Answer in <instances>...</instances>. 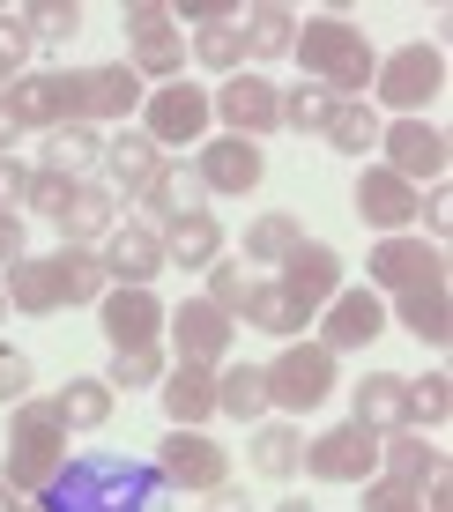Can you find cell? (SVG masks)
<instances>
[{"instance_id":"cell-18","label":"cell","mask_w":453,"mask_h":512,"mask_svg":"<svg viewBox=\"0 0 453 512\" xmlns=\"http://www.w3.org/2000/svg\"><path fill=\"white\" fill-rule=\"evenodd\" d=\"M97 260H104V275L112 282H127V290H149L156 275H164V238L149 231V223H112L97 245Z\"/></svg>"},{"instance_id":"cell-25","label":"cell","mask_w":453,"mask_h":512,"mask_svg":"<svg viewBox=\"0 0 453 512\" xmlns=\"http://www.w3.org/2000/svg\"><path fill=\"white\" fill-rule=\"evenodd\" d=\"M0 290H8V305L15 312H30V320H45V312H60L67 305V268H60V253H45V260H15L8 268V282H0Z\"/></svg>"},{"instance_id":"cell-41","label":"cell","mask_w":453,"mask_h":512,"mask_svg":"<svg viewBox=\"0 0 453 512\" xmlns=\"http://www.w3.org/2000/svg\"><path fill=\"white\" fill-rule=\"evenodd\" d=\"M186 45H194L216 75H246V38H238V23H208V30H194Z\"/></svg>"},{"instance_id":"cell-32","label":"cell","mask_w":453,"mask_h":512,"mask_svg":"<svg viewBox=\"0 0 453 512\" xmlns=\"http://www.w3.org/2000/svg\"><path fill=\"white\" fill-rule=\"evenodd\" d=\"M52 416H60V431H104L112 423V386L104 379H67L60 394H52Z\"/></svg>"},{"instance_id":"cell-5","label":"cell","mask_w":453,"mask_h":512,"mask_svg":"<svg viewBox=\"0 0 453 512\" xmlns=\"http://www.w3.org/2000/svg\"><path fill=\"white\" fill-rule=\"evenodd\" d=\"M260 379H268V409L312 416L320 401H335V349L283 342V349H275V364H260Z\"/></svg>"},{"instance_id":"cell-53","label":"cell","mask_w":453,"mask_h":512,"mask_svg":"<svg viewBox=\"0 0 453 512\" xmlns=\"http://www.w3.org/2000/svg\"><path fill=\"white\" fill-rule=\"evenodd\" d=\"M208 512H253V505H246V490L223 483V490H208Z\"/></svg>"},{"instance_id":"cell-45","label":"cell","mask_w":453,"mask_h":512,"mask_svg":"<svg viewBox=\"0 0 453 512\" xmlns=\"http://www.w3.org/2000/svg\"><path fill=\"white\" fill-rule=\"evenodd\" d=\"M67 193H75V179H67V171H30V193H23V208H30V216H52V223H60V208H67Z\"/></svg>"},{"instance_id":"cell-55","label":"cell","mask_w":453,"mask_h":512,"mask_svg":"<svg viewBox=\"0 0 453 512\" xmlns=\"http://www.w3.org/2000/svg\"><path fill=\"white\" fill-rule=\"evenodd\" d=\"M15 505H23V498H15V490H8V483H0V512H15Z\"/></svg>"},{"instance_id":"cell-16","label":"cell","mask_w":453,"mask_h":512,"mask_svg":"<svg viewBox=\"0 0 453 512\" xmlns=\"http://www.w3.org/2000/svg\"><path fill=\"white\" fill-rule=\"evenodd\" d=\"M97 327H104L112 349H156V334H164V297L112 282V290L97 297Z\"/></svg>"},{"instance_id":"cell-42","label":"cell","mask_w":453,"mask_h":512,"mask_svg":"<svg viewBox=\"0 0 453 512\" xmlns=\"http://www.w3.org/2000/svg\"><path fill=\"white\" fill-rule=\"evenodd\" d=\"M327 112H335V97H327L320 82L283 90V127H290V134H327Z\"/></svg>"},{"instance_id":"cell-54","label":"cell","mask_w":453,"mask_h":512,"mask_svg":"<svg viewBox=\"0 0 453 512\" xmlns=\"http://www.w3.org/2000/svg\"><path fill=\"white\" fill-rule=\"evenodd\" d=\"M15 134H23V127H15V112L0 104V156H15Z\"/></svg>"},{"instance_id":"cell-9","label":"cell","mask_w":453,"mask_h":512,"mask_svg":"<svg viewBox=\"0 0 453 512\" xmlns=\"http://www.w3.org/2000/svg\"><path fill=\"white\" fill-rule=\"evenodd\" d=\"M208 127H216V112H208L201 82H156L142 97V134L156 149H194V141H208Z\"/></svg>"},{"instance_id":"cell-34","label":"cell","mask_w":453,"mask_h":512,"mask_svg":"<svg viewBox=\"0 0 453 512\" xmlns=\"http://www.w3.org/2000/svg\"><path fill=\"white\" fill-rule=\"evenodd\" d=\"M298 245H305V223L290 216V208H268V216L246 223V260H260V268H283Z\"/></svg>"},{"instance_id":"cell-59","label":"cell","mask_w":453,"mask_h":512,"mask_svg":"<svg viewBox=\"0 0 453 512\" xmlns=\"http://www.w3.org/2000/svg\"><path fill=\"white\" fill-rule=\"evenodd\" d=\"M0 320H8V290H0Z\"/></svg>"},{"instance_id":"cell-52","label":"cell","mask_w":453,"mask_h":512,"mask_svg":"<svg viewBox=\"0 0 453 512\" xmlns=\"http://www.w3.org/2000/svg\"><path fill=\"white\" fill-rule=\"evenodd\" d=\"M23 260V216H0V268Z\"/></svg>"},{"instance_id":"cell-57","label":"cell","mask_w":453,"mask_h":512,"mask_svg":"<svg viewBox=\"0 0 453 512\" xmlns=\"http://www.w3.org/2000/svg\"><path fill=\"white\" fill-rule=\"evenodd\" d=\"M8 82H15V67H8V60H0V90H8Z\"/></svg>"},{"instance_id":"cell-2","label":"cell","mask_w":453,"mask_h":512,"mask_svg":"<svg viewBox=\"0 0 453 512\" xmlns=\"http://www.w3.org/2000/svg\"><path fill=\"white\" fill-rule=\"evenodd\" d=\"M298 67H305V82H320L327 97H364L372 90V67H379V52L372 38H364L357 23H342V15H312V23H298Z\"/></svg>"},{"instance_id":"cell-15","label":"cell","mask_w":453,"mask_h":512,"mask_svg":"<svg viewBox=\"0 0 453 512\" xmlns=\"http://www.w3.org/2000/svg\"><path fill=\"white\" fill-rule=\"evenodd\" d=\"M275 290H283L290 312L312 327V320H320V305L342 290V253H335V245H320V238H305L298 253L283 260V282H275Z\"/></svg>"},{"instance_id":"cell-50","label":"cell","mask_w":453,"mask_h":512,"mask_svg":"<svg viewBox=\"0 0 453 512\" xmlns=\"http://www.w3.org/2000/svg\"><path fill=\"white\" fill-rule=\"evenodd\" d=\"M416 223H431V245H439V238L453 231V193L431 186V201H416Z\"/></svg>"},{"instance_id":"cell-20","label":"cell","mask_w":453,"mask_h":512,"mask_svg":"<svg viewBox=\"0 0 453 512\" xmlns=\"http://www.w3.org/2000/svg\"><path fill=\"white\" fill-rule=\"evenodd\" d=\"M194 171H201V186H208V193H253L260 179H268V156H260V141L216 134V141H201Z\"/></svg>"},{"instance_id":"cell-30","label":"cell","mask_w":453,"mask_h":512,"mask_svg":"<svg viewBox=\"0 0 453 512\" xmlns=\"http://www.w3.org/2000/svg\"><path fill=\"white\" fill-rule=\"evenodd\" d=\"M216 416L268 423V379H260V364H216Z\"/></svg>"},{"instance_id":"cell-10","label":"cell","mask_w":453,"mask_h":512,"mask_svg":"<svg viewBox=\"0 0 453 512\" xmlns=\"http://www.w3.org/2000/svg\"><path fill=\"white\" fill-rule=\"evenodd\" d=\"M149 468L164 475L171 490H186V498H208V490L231 483V453H223L208 431H164V446H156Z\"/></svg>"},{"instance_id":"cell-49","label":"cell","mask_w":453,"mask_h":512,"mask_svg":"<svg viewBox=\"0 0 453 512\" xmlns=\"http://www.w3.org/2000/svg\"><path fill=\"white\" fill-rule=\"evenodd\" d=\"M30 193V164H15V156H0V216H15Z\"/></svg>"},{"instance_id":"cell-7","label":"cell","mask_w":453,"mask_h":512,"mask_svg":"<svg viewBox=\"0 0 453 512\" xmlns=\"http://www.w3.org/2000/svg\"><path fill=\"white\" fill-rule=\"evenodd\" d=\"M119 30H127V67L142 82H179L186 67V30L179 15L164 8V0H134L127 15H119Z\"/></svg>"},{"instance_id":"cell-46","label":"cell","mask_w":453,"mask_h":512,"mask_svg":"<svg viewBox=\"0 0 453 512\" xmlns=\"http://www.w3.org/2000/svg\"><path fill=\"white\" fill-rule=\"evenodd\" d=\"M30 386H38V372H30V357H23V349H0V409L30 401Z\"/></svg>"},{"instance_id":"cell-8","label":"cell","mask_w":453,"mask_h":512,"mask_svg":"<svg viewBox=\"0 0 453 512\" xmlns=\"http://www.w3.org/2000/svg\"><path fill=\"white\" fill-rule=\"evenodd\" d=\"M364 290H379V297H409V290H453L446 282V245H424V238H409V231H394V238H379L372 245V260H364Z\"/></svg>"},{"instance_id":"cell-22","label":"cell","mask_w":453,"mask_h":512,"mask_svg":"<svg viewBox=\"0 0 453 512\" xmlns=\"http://www.w3.org/2000/svg\"><path fill=\"white\" fill-rule=\"evenodd\" d=\"M75 75H82V127H97V119H127V112H142V97H149L127 60L75 67Z\"/></svg>"},{"instance_id":"cell-47","label":"cell","mask_w":453,"mask_h":512,"mask_svg":"<svg viewBox=\"0 0 453 512\" xmlns=\"http://www.w3.org/2000/svg\"><path fill=\"white\" fill-rule=\"evenodd\" d=\"M30 45H38V38H30L23 8H0V60H8L15 75H23V67H30Z\"/></svg>"},{"instance_id":"cell-33","label":"cell","mask_w":453,"mask_h":512,"mask_svg":"<svg viewBox=\"0 0 453 512\" xmlns=\"http://www.w3.org/2000/svg\"><path fill=\"white\" fill-rule=\"evenodd\" d=\"M253 475H268V483H290V475L305 468V438L290 431V423H253Z\"/></svg>"},{"instance_id":"cell-3","label":"cell","mask_w":453,"mask_h":512,"mask_svg":"<svg viewBox=\"0 0 453 512\" xmlns=\"http://www.w3.org/2000/svg\"><path fill=\"white\" fill-rule=\"evenodd\" d=\"M67 468V431L60 416H52V401H15L8 409V453H0V483L15 490V498H38L52 475Z\"/></svg>"},{"instance_id":"cell-1","label":"cell","mask_w":453,"mask_h":512,"mask_svg":"<svg viewBox=\"0 0 453 512\" xmlns=\"http://www.w3.org/2000/svg\"><path fill=\"white\" fill-rule=\"evenodd\" d=\"M171 498L179 490L127 453H67V468L38 490L45 512H171Z\"/></svg>"},{"instance_id":"cell-26","label":"cell","mask_w":453,"mask_h":512,"mask_svg":"<svg viewBox=\"0 0 453 512\" xmlns=\"http://www.w3.org/2000/svg\"><path fill=\"white\" fill-rule=\"evenodd\" d=\"M156 238H164V268H186V275H201V268H216V260H223V223L208 216V208H201V216H179V223H164Z\"/></svg>"},{"instance_id":"cell-29","label":"cell","mask_w":453,"mask_h":512,"mask_svg":"<svg viewBox=\"0 0 453 512\" xmlns=\"http://www.w3.org/2000/svg\"><path fill=\"white\" fill-rule=\"evenodd\" d=\"M112 223H119V201L97 179H75V193H67V208H60V238L67 245H104Z\"/></svg>"},{"instance_id":"cell-37","label":"cell","mask_w":453,"mask_h":512,"mask_svg":"<svg viewBox=\"0 0 453 512\" xmlns=\"http://www.w3.org/2000/svg\"><path fill=\"white\" fill-rule=\"evenodd\" d=\"M90 164H104V134H97V127H60V134H45V171L82 179Z\"/></svg>"},{"instance_id":"cell-58","label":"cell","mask_w":453,"mask_h":512,"mask_svg":"<svg viewBox=\"0 0 453 512\" xmlns=\"http://www.w3.org/2000/svg\"><path fill=\"white\" fill-rule=\"evenodd\" d=\"M15 512H45V505H38V498H23V505H15Z\"/></svg>"},{"instance_id":"cell-14","label":"cell","mask_w":453,"mask_h":512,"mask_svg":"<svg viewBox=\"0 0 453 512\" xmlns=\"http://www.w3.org/2000/svg\"><path fill=\"white\" fill-rule=\"evenodd\" d=\"M164 334H171V349H179V364H201V372H216V364L231 357L238 320H223L208 297H186V305L164 312Z\"/></svg>"},{"instance_id":"cell-35","label":"cell","mask_w":453,"mask_h":512,"mask_svg":"<svg viewBox=\"0 0 453 512\" xmlns=\"http://www.w3.org/2000/svg\"><path fill=\"white\" fill-rule=\"evenodd\" d=\"M238 38H246V60H283V52L298 45V15L268 0V8H253L246 23H238Z\"/></svg>"},{"instance_id":"cell-12","label":"cell","mask_w":453,"mask_h":512,"mask_svg":"<svg viewBox=\"0 0 453 512\" xmlns=\"http://www.w3.org/2000/svg\"><path fill=\"white\" fill-rule=\"evenodd\" d=\"M208 112L223 119V134L260 141V134L283 127V90L268 75H223V90H208Z\"/></svg>"},{"instance_id":"cell-44","label":"cell","mask_w":453,"mask_h":512,"mask_svg":"<svg viewBox=\"0 0 453 512\" xmlns=\"http://www.w3.org/2000/svg\"><path fill=\"white\" fill-rule=\"evenodd\" d=\"M23 23H30V38L67 45V38L82 30V8H75V0H30V8H23Z\"/></svg>"},{"instance_id":"cell-4","label":"cell","mask_w":453,"mask_h":512,"mask_svg":"<svg viewBox=\"0 0 453 512\" xmlns=\"http://www.w3.org/2000/svg\"><path fill=\"white\" fill-rule=\"evenodd\" d=\"M439 90H446V52L416 38V45L387 52V60L372 67V97H364V104H372V112L387 104L394 119H424V104L439 97Z\"/></svg>"},{"instance_id":"cell-19","label":"cell","mask_w":453,"mask_h":512,"mask_svg":"<svg viewBox=\"0 0 453 512\" xmlns=\"http://www.w3.org/2000/svg\"><path fill=\"white\" fill-rule=\"evenodd\" d=\"M350 201H357V216L372 223V231H387V238H394V231H409V223H416V201H424V193H416L409 179H394L387 164H364Z\"/></svg>"},{"instance_id":"cell-27","label":"cell","mask_w":453,"mask_h":512,"mask_svg":"<svg viewBox=\"0 0 453 512\" xmlns=\"http://www.w3.org/2000/svg\"><path fill=\"white\" fill-rule=\"evenodd\" d=\"M164 416H171V431H201V423L216 416V372H201V364H171V372H164Z\"/></svg>"},{"instance_id":"cell-23","label":"cell","mask_w":453,"mask_h":512,"mask_svg":"<svg viewBox=\"0 0 453 512\" xmlns=\"http://www.w3.org/2000/svg\"><path fill=\"white\" fill-rule=\"evenodd\" d=\"M350 423H364L372 438L409 431V379L402 372H364L357 394H350Z\"/></svg>"},{"instance_id":"cell-39","label":"cell","mask_w":453,"mask_h":512,"mask_svg":"<svg viewBox=\"0 0 453 512\" xmlns=\"http://www.w3.org/2000/svg\"><path fill=\"white\" fill-rule=\"evenodd\" d=\"M238 320H253L260 334H283V342H298V334H305V320L290 312V297L275 290V282H253V297H246V312H238Z\"/></svg>"},{"instance_id":"cell-6","label":"cell","mask_w":453,"mask_h":512,"mask_svg":"<svg viewBox=\"0 0 453 512\" xmlns=\"http://www.w3.org/2000/svg\"><path fill=\"white\" fill-rule=\"evenodd\" d=\"M0 104L15 112V127H38V134H60V127H82V75L75 67H38V75H15Z\"/></svg>"},{"instance_id":"cell-51","label":"cell","mask_w":453,"mask_h":512,"mask_svg":"<svg viewBox=\"0 0 453 512\" xmlns=\"http://www.w3.org/2000/svg\"><path fill=\"white\" fill-rule=\"evenodd\" d=\"M186 23H194V30H208V23H238V15L223 8V0H186V8H179V30H186Z\"/></svg>"},{"instance_id":"cell-38","label":"cell","mask_w":453,"mask_h":512,"mask_svg":"<svg viewBox=\"0 0 453 512\" xmlns=\"http://www.w3.org/2000/svg\"><path fill=\"white\" fill-rule=\"evenodd\" d=\"M164 349H112V372H104V386L112 394H142V386H164Z\"/></svg>"},{"instance_id":"cell-28","label":"cell","mask_w":453,"mask_h":512,"mask_svg":"<svg viewBox=\"0 0 453 512\" xmlns=\"http://www.w3.org/2000/svg\"><path fill=\"white\" fill-rule=\"evenodd\" d=\"M439 468H446V453L431 446L424 431H387V438H379V475H387V483H409V490H424Z\"/></svg>"},{"instance_id":"cell-13","label":"cell","mask_w":453,"mask_h":512,"mask_svg":"<svg viewBox=\"0 0 453 512\" xmlns=\"http://www.w3.org/2000/svg\"><path fill=\"white\" fill-rule=\"evenodd\" d=\"M305 475L312 483H372L379 475V438L364 423H335L305 446Z\"/></svg>"},{"instance_id":"cell-11","label":"cell","mask_w":453,"mask_h":512,"mask_svg":"<svg viewBox=\"0 0 453 512\" xmlns=\"http://www.w3.org/2000/svg\"><path fill=\"white\" fill-rule=\"evenodd\" d=\"M379 156H387V171L409 179V186H446L453 141H446V127H431V119H394V127H379Z\"/></svg>"},{"instance_id":"cell-40","label":"cell","mask_w":453,"mask_h":512,"mask_svg":"<svg viewBox=\"0 0 453 512\" xmlns=\"http://www.w3.org/2000/svg\"><path fill=\"white\" fill-rule=\"evenodd\" d=\"M201 275H208V305H216L223 320L246 312V297H253V282H260V275H246V260H216V268H201Z\"/></svg>"},{"instance_id":"cell-17","label":"cell","mask_w":453,"mask_h":512,"mask_svg":"<svg viewBox=\"0 0 453 512\" xmlns=\"http://www.w3.org/2000/svg\"><path fill=\"white\" fill-rule=\"evenodd\" d=\"M379 327H387V297L379 290H335L320 305V349H364V342H379Z\"/></svg>"},{"instance_id":"cell-31","label":"cell","mask_w":453,"mask_h":512,"mask_svg":"<svg viewBox=\"0 0 453 512\" xmlns=\"http://www.w3.org/2000/svg\"><path fill=\"white\" fill-rule=\"evenodd\" d=\"M394 320H402V334H416V342L446 349L453 342V290H409V297H394Z\"/></svg>"},{"instance_id":"cell-36","label":"cell","mask_w":453,"mask_h":512,"mask_svg":"<svg viewBox=\"0 0 453 512\" xmlns=\"http://www.w3.org/2000/svg\"><path fill=\"white\" fill-rule=\"evenodd\" d=\"M327 141H335L342 156L379 149V112H372L364 97H335V112H327Z\"/></svg>"},{"instance_id":"cell-24","label":"cell","mask_w":453,"mask_h":512,"mask_svg":"<svg viewBox=\"0 0 453 512\" xmlns=\"http://www.w3.org/2000/svg\"><path fill=\"white\" fill-rule=\"evenodd\" d=\"M156 171H164V149H156L149 134H112V141H104V193H112V201H119V193L142 201Z\"/></svg>"},{"instance_id":"cell-21","label":"cell","mask_w":453,"mask_h":512,"mask_svg":"<svg viewBox=\"0 0 453 512\" xmlns=\"http://www.w3.org/2000/svg\"><path fill=\"white\" fill-rule=\"evenodd\" d=\"M142 208H149V216H134V223H149V231H164V223H179V216H201V208H208V186H201V171L186 164V156H164V171L149 179Z\"/></svg>"},{"instance_id":"cell-56","label":"cell","mask_w":453,"mask_h":512,"mask_svg":"<svg viewBox=\"0 0 453 512\" xmlns=\"http://www.w3.org/2000/svg\"><path fill=\"white\" fill-rule=\"evenodd\" d=\"M275 512H312V505H305V498H283V505H275Z\"/></svg>"},{"instance_id":"cell-43","label":"cell","mask_w":453,"mask_h":512,"mask_svg":"<svg viewBox=\"0 0 453 512\" xmlns=\"http://www.w3.org/2000/svg\"><path fill=\"white\" fill-rule=\"evenodd\" d=\"M446 416H453V379H446V372L416 379V386H409V431H439Z\"/></svg>"},{"instance_id":"cell-48","label":"cell","mask_w":453,"mask_h":512,"mask_svg":"<svg viewBox=\"0 0 453 512\" xmlns=\"http://www.w3.org/2000/svg\"><path fill=\"white\" fill-rule=\"evenodd\" d=\"M364 512H424V505H416L409 483H387V475H372V483H364Z\"/></svg>"}]
</instances>
